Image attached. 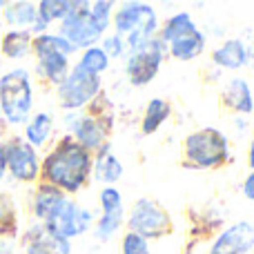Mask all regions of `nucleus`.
Listing matches in <instances>:
<instances>
[{
	"instance_id": "nucleus-33",
	"label": "nucleus",
	"mask_w": 254,
	"mask_h": 254,
	"mask_svg": "<svg viewBox=\"0 0 254 254\" xmlns=\"http://www.w3.org/2000/svg\"><path fill=\"white\" fill-rule=\"evenodd\" d=\"M248 161H250V167L254 170V140H252V145H250V156H248Z\"/></svg>"
},
{
	"instance_id": "nucleus-29",
	"label": "nucleus",
	"mask_w": 254,
	"mask_h": 254,
	"mask_svg": "<svg viewBox=\"0 0 254 254\" xmlns=\"http://www.w3.org/2000/svg\"><path fill=\"white\" fill-rule=\"evenodd\" d=\"M123 254H149L147 239L138 237L134 232H127L123 239Z\"/></svg>"
},
{
	"instance_id": "nucleus-35",
	"label": "nucleus",
	"mask_w": 254,
	"mask_h": 254,
	"mask_svg": "<svg viewBox=\"0 0 254 254\" xmlns=\"http://www.w3.org/2000/svg\"><path fill=\"white\" fill-rule=\"evenodd\" d=\"M0 116H2V112H0Z\"/></svg>"
},
{
	"instance_id": "nucleus-13",
	"label": "nucleus",
	"mask_w": 254,
	"mask_h": 254,
	"mask_svg": "<svg viewBox=\"0 0 254 254\" xmlns=\"http://www.w3.org/2000/svg\"><path fill=\"white\" fill-rule=\"evenodd\" d=\"M101 207L103 214L96 225V237L110 239L123 223V196H121L119 190L112 188V185L101 190Z\"/></svg>"
},
{
	"instance_id": "nucleus-14",
	"label": "nucleus",
	"mask_w": 254,
	"mask_h": 254,
	"mask_svg": "<svg viewBox=\"0 0 254 254\" xmlns=\"http://www.w3.org/2000/svg\"><path fill=\"white\" fill-rule=\"evenodd\" d=\"M71 246L65 239H58L43 223L34 225L25 237V254H69Z\"/></svg>"
},
{
	"instance_id": "nucleus-6",
	"label": "nucleus",
	"mask_w": 254,
	"mask_h": 254,
	"mask_svg": "<svg viewBox=\"0 0 254 254\" xmlns=\"http://www.w3.org/2000/svg\"><path fill=\"white\" fill-rule=\"evenodd\" d=\"M183 154L192 167H219L228 158V138L214 127H203L185 138Z\"/></svg>"
},
{
	"instance_id": "nucleus-3",
	"label": "nucleus",
	"mask_w": 254,
	"mask_h": 254,
	"mask_svg": "<svg viewBox=\"0 0 254 254\" xmlns=\"http://www.w3.org/2000/svg\"><path fill=\"white\" fill-rule=\"evenodd\" d=\"M34 107V89H31L29 71L18 67L0 76V112L9 125L27 123Z\"/></svg>"
},
{
	"instance_id": "nucleus-16",
	"label": "nucleus",
	"mask_w": 254,
	"mask_h": 254,
	"mask_svg": "<svg viewBox=\"0 0 254 254\" xmlns=\"http://www.w3.org/2000/svg\"><path fill=\"white\" fill-rule=\"evenodd\" d=\"M167 47H170L172 56L179 58V61H192V58L201 56L203 49H205V34L198 27H194V29L181 34L179 38H174Z\"/></svg>"
},
{
	"instance_id": "nucleus-23",
	"label": "nucleus",
	"mask_w": 254,
	"mask_h": 254,
	"mask_svg": "<svg viewBox=\"0 0 254 254\" xmlns=\"http://www.w3.org/2000/svg\"><path fill=\"white\" fill-rule=\"evenodd\" d=\"M94 176L101 183H116V181L123 176V165L121 161L110 152L98 154L96 163H94Z\"/></svg>"
},
{
	"instance_id": "nucleus-4",
	"label": "nucleus",
	"mask_w": 254,
	"mask_h": 254,
	"mask_svg": "<svg viewBox=\"0 0 254 254\" xmlns=\"http://www.w3.org/2000/svg\"><path fill=\"white\" fill-rule=\"evenodd\" d=\"M31 52L38 58V74L58 87L69 74V54H74L76 49L63 36L45 31L31 40Z\"/></svg>"
},
{
	"instance_id": "nucleus-19",
	"label": "nucleus",
	"mask_w": 254,
	"mask_h": 254,
	"mask_svg": "<svg viewBox=\"0 0 254 254\" xmlns=\"http://www.w3.org/2000/svg\"><path fill=\"white\" fill-rule=\"evenodd\" d=\"M223 98H225V105L232 107V110L239 112V114H252V110H254L252 92H250V85H248L243 78L230 80V85L223 92Z\"/></svg>"
},
{
	"instance_id": "nucleus-2",
	"label": "nucleus",
	"mask_w": 254,
	"mask_h": 254,
	"mask_svg": "<svg viewBox=\"0 0 254 254\" xmlns=\"http://www.w3.org/2000/svg\"><path fill=\"white\" fill-rule=\"evenodd\" d=\"M112 9L114 2L101 0V2H71V9L61 22V34L74 49L94 47L105 29L112 22Z\"/></svg>"
},
{
	"instance_id": "nucleus-17",
	"label": "nucleus",
	"mask_w": 254,
	"mask_h": 254,
	"mask_svg": "<svg viewBox=\"0 0 254 254\" xmlns=\"http://www.w3.org/2000/svg\"><path fill=\"white\" fill-rule=\"evenodd\" d=\"M212 61L214 65L225 67V69H239L248 63V47L243 40L232 38V40H225L221 47L214 49L212 54Z\"/></svg>"
},
{
	"instance_id": "nucleus-10",
	"label": "nucleus",
	"mask_w": 254,
	"mask_h": 254,
	"mask_svg": "<svg viewBox=\"0 0 254 254\" xmlns=\"http://www.w3.org/2000/svg\"><path fill=\"white\" fill-rule=\"evenodd\" d=\"M43 225L54 237L69 241V239L80 237V234H85L89 230V225H92V212L76 205L69 198H65Z\"/></svg>"
},
{
	"instance_id": "nucleus-26",
	"label": "nucleus",
	"mask_w": 254,
	"mask_h": 254,
	"mask_svg": "<svg viewBox=\"0 0 254 254\" xmlns=\"http://www.w3.org/2000/svg\"><path fill=\"white\" fill-rule=\"evenodd\" d=\"M18 232V214L13 198L9 194L0 192V239L13 237Z\"/></svg>"
},
{
	"instance_id": "nucleus-8",
	"label": "nucleus",
	"mask_w": 254,
	"mask_h": 254,
	"mask_svg": "<svg viewBox=\"0 0 254 254\" xmlns=\"http://www.w3.org/2000/svg\"><path fill=\"white\" fill-rule=\"evenodd\" d=\"M163 52H165V45H163L161 38H152L145 45H140L138 49L129 52L125 63V74L129 78V83L136 85V87L147 85L161 69Z\"/></svg>"
},
{
	"instance_id": "nucleus-24",
	"label": "nucleus",
	"mask_w": 254,
	"mask_h": 254,
	"mask_svg": "<svg viewBox=\"0 0 254 254\" xmlns=\"http://www.w3.org/2000/svg\"><path fill=\"white\" fill-rule=\"evenodd\" d=\"M170 114H172L170 103L163 101V98H152L143 116V134L156 131L158 127L165 123V119H170Z\"/></svg>"
},
{
	"instance_id": "nucleus-15",
	"label": "nucleus",
	"mask_w": 254,
	"mask_h": 254,
	"mask_svg": "<svg viewBox=\"0 0 254 254\" xmlns=\"http://www.w3.org/2000/svg\"><path fill=\"white\" fill-rule=\"evenodd\" d=\"M67 125L74 131V140L83 145L85 149H98L105 140V129H103L101 121L92 119V116H80V114H69L67 116Z\"/></svg>"
},
{
	"instance_id": "nucleus-28",
	"label": "nucleus",
	"mask_w": 254,
	"mask_h": 254,
	"mask_svg": "<svg viewBox=\"0 0 254 254\" xmlns=\"http://www.w3.org/2000/svg\"><path fill=\"white\" fill-rule=\"evenodd\" d=\"M78 65L83 67L85 71H89V74L101 76L103 71L110 67V58H107V54L103 52L101 47H89V49H85V52H83Z\"/></svg>"
},
{
	"instance_id": "nucleus-20",
	"label": "nucleus",
	"mask_w": 254,
	"mask_h": 254,
	"mask_svg": "<svg viewBox=\"0 0 254 254\" xmlns=\"http://www.w3.org/2000/svg\"><path fill=\"white\" fill-rule=\"evenodd\" d=\"M31 40L34 38L27 29H11L0 38V52H2V56L11 58V61H20V58L29 56Z\"/></svg>"
},
{
	"instance_id": "nucleus-31",
	"label": "nucleus",
	"mask_w": 254,
	"mask_h": 254,
	"mask_svg": "<svg viewBox=\"0 0 254 254\" xmlns=\"http://www.w3.org/2000/svg\"><path fill=\"white\" fill-rule=\"evenodd\" d=\"M243 194H246L250 201H254V172L246 179V183H243Z\"/></svg>"
},
{
	"instance_id": "nucleus-1",
	"label": "nucleus",
	"mask_w": 254,
	"mask_h": 254,
	"mask_svg": "<svg viewBox=\"0 0 254 254\" xmlns=\"http://www.w3.org/2000/svg\"><path fill=\"white\" fill-rule=\"evenodd\" d=\"M92 172V156L71 136H65L52 152L47 154L40 176L47 185H54L61 192H78Z\"/></svg>"
},
{
	"instance_id": "nucleus-27",
	"label": "nucleus",
	"mask_w": 254,
	"mask_h": 254,
	"mask_svg": "<svg viewBox=\"0 0 254 254\" xmlns=\"http://www.w3.org/2000/svg\"><path fill=\"white\" fill-rule=\"evenodd\" d=\"M69 9H71V2H67V0H43V2L36 4L38 18L45 25H49L54 20H63L69 13Z\"/></svg>"
},
{
	"instance_id": "nucleus-32",
	"label": "nucleus",
	"mask_w": 254,
	"mask_h": 254,
	"mask_svg": "<svg viewBox=\"0 0 254 254\" xmlns=\"http://www.w3.org/2000/svg\"><path fill=\"white\" fill-rule=\"evenodd\" d=\"M4 174H7V163H4V147L0 143V181L4 179Z\"/></svg>"
},
{
	"instance_id": "nucleus-7",
	"label": "nucleus",
	"mask_w": 254,
	"mask_h": 254,
	"mask_svg": "<svg viewBox=\"0 0 254 254\" xmlns=\"http://www.w3.org/2000/svg\"><path fill=\"white\" fill-rule=\"evenodd\" d=\"M98 92H101V78L96 74L85 71L80 65H74L67 78L58 85V103L63 110L76 112L89 101H94Z\"/></svg>"
},
{
	"instance_id": "nucleus-21",
	"label": "nucleus",
	"mask_w": 254,
	"mask_h": 254,
	"mask_svg": "<svg viewBox=\"0 0 254 254\" xmlns=\"http://www.w3.org/2000/svg\"><path fill=\"white\" fill-rule=\"evenodd\" d=\"M52 131H54L52 114H47V112H38V114H36L34 119L27 123V127H25V140L34 149L36 147H43V145L49 140Z\"/></svg>"
},
{
	"instance_id": "nucleus-30",
	"label": "nucleus",
	"mask_w": 254,
	"mask_h": 254,
	"mask_svg": "<svg viewBox=\"0 0 254 254\" xmlns=\"http://www.w3.org/2000/svg\"><path fill=\"white\" fill-rule=\"evenodd\" d=\"M101 49L107 54V58H110V56L121 58L125 54V40L121 38L119 34H112V36H107V38H105V43H103Z\"/></svg>"
},
{
	"instance_id": "nucleus-9",
	"label": "nucleus",
	"mask_w": 254,
	"mask_h": 254,
	"mask_svg": "<svg viewBox=\"0 0 254 254\" xmlns=\"http://www.w3.org/2000/svg\"><path fill=\"white\" fill-rule=\"evenodd\" d=\"M127 225H129V232L138 234L143 239H158L170 232L172 219L156 201L138 198L134 203V210H131L129 219H127Z\"/></svg>"
},
{
	"instance_id": "nucleus-22",
	"label": "nucleus",
	"mask_w": 254,
	"mask_h": 254,
	"mask_svg": "<svg viewBox=\"0 0 254 254\" xmlns=\"http://www.w3.org/2000/svg\"><path fill=\"white\" fill-rule=\"evenodd\" d=\"M4 20L11 27H34L38 20V11H36L34 2H11L4 7Z\"/></svg>"
},
{
	"instance_id": "nucleus-5",
	"label": "nucleus",
	"mask_w": 254,
	"mask_h": 254,
	"mask_svg": "<svg viewBox=\"0 0 254 254\" xmlns=\"http://www.w3.org/2000/svg\"><path fill=\"white\" fill-rule=\"evenodd\" d=\"M116 34L123 40H127L129 52L138 49L147 40L154 38V31L158 27V18L154 7L145 2H127L116 11L114 16Z\"/></svg>"
},
{
	"instance_id": "nucleus-12",
	"label": "nucleus",
	"mask_w": 254,
	"mask_h": 254,
	"mask_svg": "<svg viewBox=\"0 0 254 254\" xmlns=\"http://www.w3.org/2000/svg\"><path fill=\"white\" fill-rule=\"evenodd\" d=\"M254 248V225L250 221H239L216 237L210 254H248Z\"/></svg>"
},
{
	"instance_id": "nucleus-34",
	"label": "nucleus",
	"mask_w": 254,
	"mask_h": 254,
	"mask_svg": "<svg viewBox=\"0 0 254 254\" xmlns=\"http://www.w3.org/2000/svg\"><path fill=\"white\" fill-rule=\"evenodd\" d=\"M0 7H4V2H2V0H0Z\"/></svg>"
},
{
	"instance_id": "nucleus-25",
	"label": "nucleus",
	"mask_w": 254,
	"mask_h": 254,
	"mask_svg": "<svg viewBox=\"0 0 254 254\" xmlns=\"http://www.w3.org/2000/svg\"><path fill=\"white\" fill-rule=\"evenodd\" d=\"M194 27H196V25H194L192 16H190L188 11H179V13H174V16H170L165 20V25H163V29H161L163 45H170L174 38H179L181 34L194 29Z\"/></svg>"
},
{
	"instance_id": "nucleus-18",
	"label": "nucleus",
	"mask_w": 254,
	"mask_h": 254,
	"mask_svg": "<svg viewBox=\"0 0 254 254\" xmlns=\"http://www.w3.org/2000/svg\"><path fill=\"white\" fill-rule=\"evenodd\" d=\"M65 198H67L65 192H61L58 188L47 185V183H40L38 190H36V194H34V214H36V219L45 223Z\"/></svg>"
},
{
	"instance_id": "nucleus-11",
	"label": "nucleus",
	"mask_w": 254,
	"mask_h": 254,
	"mask_svg": "<svg viewBox=\"0 0 254 254\" xmlns=\"http://www.w3.org/2000/svg\"><path fill=\"white\" fill-rule=\"evenodd\" d=\"M4 147V163H7V172L20 183H34L40 176V161L36 149L27 143L25 138L11 136Z\"/></svg>"
}]
</instances>
